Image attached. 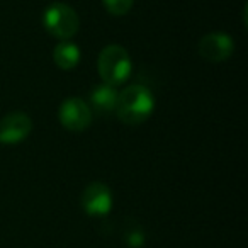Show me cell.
<instances>
[{"label": "cell", "mask_w": 248, "mask_h": 248, "mask_svg": "<svg viewBox=\"0 0 248 248\" xmlns=\"http://www.w3.org/2000/svg\"><path fill=\"white\" fill-rule=\"evenodd\" d=\"M135 0H102L104 7L112 16H126L133 7Z\"/></svg>", "instance_id": "8fae6325"}, {"label": "cell", "mask_w": 248, "mask_h": 248, "mask_svg": "<svg viewBox=\"0 0 248 248\" xmlns=\"http://www.w3.org/2000/svg\"><path fill=\"white\" fill-rule=\"evenodd\" d=\"M233 39L226 32H211L201 38L197 45V51L206 62L221 63L233 55Z\"/></svg>", "instance_id": "5b68a950"}, {"label": "cell", "mask_w": 248, "mask_h": 248, "mask_svg": "<svg viewBox=\"0 0 248 248\" xmlns=\"http://www.w3.org/2000/svg\"><path fill=\"white\" fill-rule=\"evenodd\" d=\"M82 207L89 216H106L112 207V194L102 182H92L82 192Z\"/></svg>", "instance_id": "52a82bcc"}, {"label": "cell", "mask_w": 248, "mask_h": 248, "mask_svg": "<svg viewBox=\"0 0 248 248\" xmlns=\"http://www.w3.org/2000/svg\"><path fill=\"white\" fill-rule=\"evenodd\" d=\"M58 119L65 129L72 133H82L92 123V110L80 97H70L60 106Z\"/></svg>", "instance_id": "277c9868"}, {"label": "cell", "mask_w": 248, "mask_h": 248, "mask_svg": "<svg viewBox=\"0 0 248 248\" xmlns=\"http://www.w3.org/2000/svg\"><path fill=\"white\" fill-rule=\"evenodd\" d=\"M116 102H117V90L116 87H110L107 83L102 85L93 87L92 93H90V104H92L93 110L97 114H110L116 109Z\"/></svg>", "instance_id": "ba28073f"}, {"label": "cell", "mask_w": 248, "mask_h": 248, "mask_svg": "<svg viewBox=\"0 0 248 248\" xmlns=\"http://www.w3.org/2000/svg\"><path fill=\"white\" fill-rule=\"evenodd\" d=\"M53 62L62 70H73L80 62V49L70 41H60L53 49Z\"/></svg>", "instance_id": "9c48e42d"}, {"label": "cell", "mask_w": 248, "mask_h": 248, "mask_svg": "<svg viewBox=\"0 0 248 248\" xmlns=\"http://www.w3.org/2000/svg\"><path fill=\"white\" fill-rule=\"evenodd\" d=\"M32 121L24 112H11L0 119V143L16 145L31 135Z\"/></svg>", "instance_id": "8992f818"}, {"label": "cell", "mask_w": 248, "mask_h": 248, "mask_svg": "<svg viewBox=\"0 0 248 248\" xmlns=\"http://www.w3.org/2000/svg\"><path fill=\"white\" fill-rule=\"evenodd\" d=\"M97 70L104 83L117 87L126 82L131 73V58L123 46L109 45L100 51L97 60Z\"/></svg>", "instance_id": "7a4b0ae2"}, {"label": "cell", "mask_w": 248, "mask_h": 248, "mask_svg": "<svg viewBox=\"0 0 248 248\" xmlns=\"http://www.w3.org/2000/svg\"><path fill=\"white\" fill-rule=\"evenodd\" d=\"M124 238H126V243L131 248H141L143 243H145V233H143L141 226L135 223H129L128 228H126V233H124Z\"/></svg>", "instance_id": "30bf717a"}, {"label": "cell", "mask_w": 248, "mask_h": 248, "mask_svg": "<svg viewBox=\"0 0 248 248\" xmlns=\"http://www.w3.org/2000/svg\"><path fill=\"white\" fill-rule=\"evenodd\" d=\"M155 109V97L145 85H129L117 93V102L114 112L119 121L129 126L141 124L152 116Z\"/></svg>", "instance_id": "6da1fadb"}, {"label": "cell", "mask_w": 248, "mask_h": 248, "mask_svg": "<svg viewBox=\"0 0 248 248\" xmlns=\"http://www.w3.org/2000/svg\"><path fill=\"white\" fill-rule=\"evenodd\" d=\"M43 24L45 29L55 38L62 41H68L78 32L80 19L77 16L75 9L66 4H51L43 14Z\"/></svg>", "instance_id": "3957f363"}]
</instances>
